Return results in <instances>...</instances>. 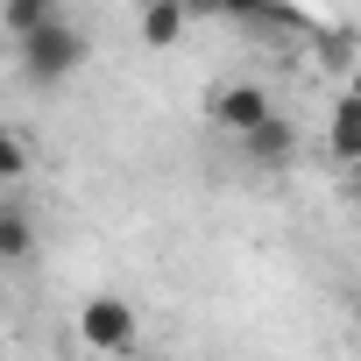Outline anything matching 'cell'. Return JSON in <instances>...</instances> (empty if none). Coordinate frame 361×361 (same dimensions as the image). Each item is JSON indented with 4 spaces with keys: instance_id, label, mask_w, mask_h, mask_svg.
Returning <instances> with one entry per match:
<instances>
[{
    "instance_id": "cell-1",
    "label": "cell",
    "mask_w": 361,
    "mask_h": 361,
    "mask_svg": "<svg viewBox=\"0 0 361 361\" xmlns=\"http://www.w3.org/2000/svg\"><path fill=\"white\" fill-rule=\"evenodd\" d=\"M85 57H92V43H85V29H78L71 15H57V22H43L36 36L15 43V64H22L29 85H64Z\"/></svg>"
},
{
    "instance_id": "cell-2",
    "label": "cell",
    "mask_w": 361,
    "mask_h": 361,
    "mask_svg": "<svg viewBox=\"0 0 361 361\" xmlns=\"http://www.w3.org/2000/svg\"><path fill=\"white\" fill-rule=\"evenodd\" d=\"M135 326H142V312H135L128 298H114V290H99V298H85V305H78V340H85V347H99V354L135 347Z\"/></svg>"
},
{
    "instance_id": "cell-3",
    "label": "cell",
    "mask_w": 361,
    "mask_h": 361,
    "mask_svg": "<svg viewBox=\"0 0 361 361\" xmlns=\"http://www.w3.org/2000/svg\"><path fill=\"white\" fill-rule=\"evenodd\" d=\"M206 114H213V121H220V128H227V135L241 142L248 128H262V121L276 114V99H269V92L255 85V78H234V85H220V92L206 99Z\"/></svg>"
},
{
    "instance_id": "cell-4",
    "label": "cell",
    "mask_w": 361,
    "mask_h": 361,
    "mask_svg": "<svg viewBox=\"0 0 361 361\" xmlns=\"http://www.w3.org/2000/svg\"><path fill=\"white\" fill-rule=\"evenodd\" d=\"M241 156H248V163H262V170H283V163L298 156V128H290L283 114H269L262 128H248V135H241Z\"/></svg>"
},
{
    "instance_id": "cell-5",
    "label": "cell",
    "mask_w": 361,
    "mask_h": 361,
    "mask_svg": "<svg viewBox=\"0 0 361 361\" xmlns=\"http://www.w3.org/2000/svg\"><path fill=\"white\" fill-rule=\"evenodd\" d=\"M185 15H192L185 0H142V22H135V29H142L149 50H170L177 36H185Z\"/></svg>"
},
{
    "instance_id": "cell-6",
    "label": "cell",
    "mask_w": 361,
    "mask_h": 361,
    "mask_svg": "<svg viewBox=\"0 0 361 361\" xmlns=\"http://www.w3.org/2000/svg\"><path fill=\"white\" fill-rule=\"evenodd\" d=\"M326 142H333V156L340 163H354L361 170V99L347 92V99H333V128H326Z\"/></svg>"
},
{
    "instance_id": "cell-7",
    "label": "cell",
    "mask_w": 361,
    "mask_h": 361,
    "mask_svg": "<svg viewBox=\"0 0 361 361\" xmlns=\"http://www.w3.org/2000/svg\"><path fill=\"white\" fill-rule=\"evenodd\" d=\"M57 15H64V0H0V29H8L15 43L36 36L43 22H57Z\"/></svg>"
},
{
    "instance_id": "cell-8",
    "label": "cell",
    "mask_w": 361,
    "mask_h": 361,
    "mask_svg": "<svg viewBox=\"0 0 361 361\" xmlns=\"http://www.w3.org/2000/svg\"><path fill=\"white\" fill-rule=\"evenodd\" d=\"M36 255V213L0 206V262H29Z\"/></svg>"
},
{
    "instance_id": "cell-9",
    "label": "cell",
    "mask_w": 361,
    "mask_h": 361,
    "mask_svg": "<svg viewBox=\"0 0 361 361\" xmlns=\"http://www.w3.org/2000/svg\"><path fill=\"white\" fill-rule=\"evenodd\" d=\"M192 15H234V22H262V15H283L276 0H185Z\"/></svg>"
},
{
    "instance_id": "cell-10",
    "label": "cell",
    "mask_w": 361,
    "mask_h": 361,
    "mask_svg": "<svg viewBox=\"0 0 361 361\" xmlns=\"http://www.w3.org/2000/svg\"><path fill=\"white\" fill-rule=\"evenodd\" d=\"M22 177H29V142L0 128V185H22Z\"/></svg>"
},
{
    "instance_id": "cell-11",
    "label": "cell",
    "mask_w": 361,
    "mask_h": 361,
    "mask_svg": "<svg viewBox=\"0 0 361 361\" xmlns=\"http://www.w3.org/2000/svg\"><path fill=\"white\" fill-rule=\"evenodd\" d=\"M347 92H354V99H361V57H354V71H347Z\"/></svg>"
},
{
    "instance_id": "cell-12",
    "label": "cell",
    "mask_w": 361,
    "mask_h": 361,
    "mask_svg": "<svg viewBox=\"0 0 361 361\" xmlns=\"http://www.w3.org/2000/svg\"><path fill=\"white\" fill-rule=\"evenodd\" d=\"M354 326H361V290H354Z\"/></svg>"
}]
</instances>
